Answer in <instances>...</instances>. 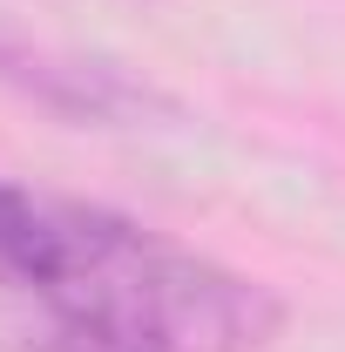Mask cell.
<instances>
[{
  "instance_id": "1",
  "label": "cell",
  "mask_w": 345,
  "mask_h": 352,
  "mask_svg": "<svg viewBox=\"0 0 345 352\" xmlns=\"http://www.w3.org/2000/svg\"><path fill=\"white\" fill-rule=\"evenodd\" d=\"M0 305L14 352H264L285 332L264 278L7 170Z\"/></svg>"
},
{
  "instance_id": "2",
  "label": "cell",
  "mask_w": 345,
  "mask_h": 352,
  "mask_svg": "<svg viewBox=\"0 0 345 352\" xmlns=\"http://www.w3.org/2000/svg\"><path fill=\"white\" fill-rule=\"evenodd\" d=\"M0 88L75 122V129H135V122L176 116V102L156 82H142L135 68L109 61V54L41 41L14 21H0Z\"/></svg>"
}]
</instances>
